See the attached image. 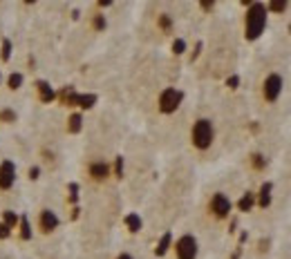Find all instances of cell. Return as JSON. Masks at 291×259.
<instances>
[{
    "label": "cell",
    "instance_id": "cell-5",
    "mask_svg": "<svg viewBox=\"0 0 291 259\" xmlns=\"http://www.w3.org/2000/svg\"><path fill=\"white\" fill-rule=\"evenodd\" d=\"M184 94L179 92L177 88H166L164 92L159 94V112L161 114H173L177 112V108L182 105Z\"/></svg>",
    "mask_w": 291,
    "mask_h": 259
},
{
    "label": "cell",
    "instance_id": "cell-20",
    "mask_svg": "<svg viewBox=\"0 0 291 259\" xmlns=\"http://www.w3.org/2000/svg\"><path fill=\"white\" fill-rule=\"evenodd\" d=\"M9 234H12V230H9L7 226H5V224H3V222H0V239H7V237H9Z\"/></svg>",
    "mask_w": 291,
    "mask_h": 259
},
{
    "label": "cell",
    "instance_id": "cell-24",
    "mask_svg": "<svg viewBox=\"0 0 291 259\" xmlns=\"http://www.w3.org/2000/svg\"><path fill=\"white\" fill-rule=\"evenodd\" d=\"M117 259H135V257H132V255H128V252H121V255H119Z\"/></svg>",
    "mask_w": 291,
    "mask_h": 259
},
{
    "label": "cell",
    "instance_id": "cell-8",
    "mask_svg": "<svg viewBox=\"0 0 291 259\" xmlns=\"http://www.w3.org/2000/svg\"><path fill=\"white\" fill-rule=\"evenodd\" d=\"M59 224H61V219L56 217V212L54 210H41L38 212V230H41L43 234H52L56 228H59Z\"/></svg>",
    "mask_w": 291,
    "mask_h": 259
},
{
    "label": "cell",
    "instance_id": "cell-4",
    "mask_svg": "<svg viewBox=\"0 0 291 259\" xmlns=\"http://www.w3.org/2000/svg\"><path fill=\"white\" fill-rule=\"evenodd\" d=\"M282 76L280 74H269L264 80H262V98L266 100V103H275V100L280 98V94H282Z\"/></svg>",
    "mask_w": 291,
    "mask_h": 259
},
{
    "label": "cell",
    "instance_id": "cell-1",
    "mask_svg": "<svg viewBox=\"0 0 291 259\" xmlns=\"http://www.w3.org/2000/svg\"><path fill=\"white\" fill-rule=\"evenodd\" d=\"M215 141V126L211 118H197L190 128V143L195 150L206 152Z\"/></svg>",
    "mask_w": 291,
    "mask_h": 259
},
{
    "label": "cell",
    "instance_id": "cell-7",
    "mask_svg": "<svg viewBox=\"0 0 291 259\" xmlns=\"http://www.w3.org/2000/svg\"><path fill=\"white\" fill-rule=\"evenodd\" d=\"M14 184H16V163L5 159L0 163V190L7 192L14 188Z\"/></svg>",
    "mask_w": 291,
    "mask_h": 259
},
{
    "label": "cell",
    "instance_id": "cell-23",
    "mask_svg": "<svg viewBox=\"0 0 291 259\" xmlns=\"http://www.w3.org/2000/svg\"><path fill=\"white\" fill-rule=\"evenodd\" d=\"M94 25H97L99 30H103V27H106V20H103V16H99L97 20H94Z\"/></svg>",
    "mask_w": 291,
    "mask_h": 259
},
{
    "label": "cell",
    "instance_id": "cell-18",
    "mask_svg": "<svg viewBox=\"0 0 291 259\" xmlns=\"http://www.w3.org/2000/svg\"><path fill=\"white\" fill-rule=\"evenodd\" d=\"M168 246H170V234H166L164 239H161V244H159V248H157V255H164L166 250H168Z\"/></svg>",
    "mask_w": 291,
    "mask_h": 259
},
{
    "label": "cell",
    "instance_id": "cell-16",
    "mask_svg": "<svg viewBox=\"0 0 291 259\" xmlns=\"http://www.w3.org/2000/svg\"><path fill=\"white\" fill-rule=\"evenodd\" d=\"M128 226H130L132 232H137V230L141 228V219L137 217V214H130V217H128Z\"/></svg>",
    "mask_w": 291,
    "mask_h": 259
},
{
    "label": "cell",
    "instance_id": "cell-21",
    "mask_svg": "<svg viewBox=\"0 0 291 259\" xmlns=\"http://www.w3.org/2000/svg\"><path fill=\"white\" fill-rule=\"evenodd\" d=\"M184 40H175V47H173V50H175V54H182V52H184Z\"/></svg>",
    "mask_w": 291,
    "mask_h": 259
},
{
    "label": "cell",
    "instance_id": "cell-11",
    "mask_svg": "<svg viewBox=\"0 0 291 259\" xmlns=\"http://www.w3.org/2000/svg\"><path fill=\"white\" fill-rule=\"evenodd\" d=\"M18 222H21V217H18V214L14 212V210H5V212H3V224H5V226H7L9 230L16 228Z\"/></svg>",
    "mask_w": 291,
    "mask_h": 259
},
{
    "label": "cell",
    "instance_id": "cell-2",
    "mask_svg": "<svg viewBox=\"0 0 291 259\" xmlns=\"http://www.w3.org/2000/svg\"><path fill=\"white\" fill-rule=\"evenodd\" d=\"M266 25V7L260 2L249 4V12L244 16V36L246 40H255V38L262 36Z\"/></svg>",
    "mask_w": 291,
    "mask_h": 259
},
{
    "label": "cell",
    "instance_id": "cell-12",
    "mask_svg": "<svg viewBox=\"0 0 291 259\" xmlns=\"http://www.w3.org/2000/svg\"><path fill=\"white\" fill-rule=\"evenodd\" d=\"M38 96H41V100H45V103L54 100V90L50 88V83H38Z\"/></svg>",
    "mask_w": 291,
    "mask_h": 259
},
{
    "label": "cell",
    "instance_id": "cell-15",
    "mask_svg": "<svg viewBox=\"0 0 291 259\" xmlns=\"http://www.w3.org/2000/svg\"><path fill=\"white\" fill-rule=\"evenodd\" d=\"M0 121H3V123H14V121H16V112H14V110H3V112H0Z\"/></svg>",
    "mask_w": 291,
    "mask_h": 259
},
{
    "label": "cell",
    "instance_id": "cell-25",
    "mask_svg": "<svg viewBox=\"0 0 291 259\" xmlns=\"http://www.w3.org/2000/svg\"><path fill=\"white\" fill-rule=\"evenodd\" d=\"M0 80H3V76H0Z\"/></svg>",
    "mask_w": 291,
    "mask_h": 259
},
{
    "label": "cell",
    "instance_id": "cell-9",
    "mask_svg": "<svg viewBox=\"0 0 291 259\" xmlns=\"http://www.w3.org/2000/svg\"><path fill=\"white\" fill-rule=\"evenodd\" d=\"M90 176H92L94 181H103L108 176V163L103 161H97L90 166Z\"/></svg>",
    "mask_w": 291,
    "mask_h": 259
},
{
    "label": "cell",
    "instance_id": "cell-10",
    "mask_svg": "<svg viewBox=\"0 0 291 259\" xmlns=\"http://www.w3.org/2000/svg\"><path fill=\"white\" fill-rule=\"evenodd\" d=\"M23 83H25V76H23L21 72H12V74L7 76V88L12 90V92H18V90L23 88Z\"/></svg>",
    "mask_w": 291,
    "mask_h": 259
},
{
    "label": "cell",
    "instance_id": "cell-17",
    "mask_svg": "<svg viewBox=\"0 0 291 259\" xmlns=\"http://www.w3.org/2000/svg\"><path fill=\"white\" fill-rule=\"evenodd\" d=\"M81 130V116L79 114H72L70 116V132H79Z\"/></svg>",
    "mask_w": 291,
    "mask_h": 259
},
{
    "label": "cell",
    "instance_id": "cell-22",
    "mask_svg": "<svg viewBox=\"0 0 291 259\" xmlns=\"http://www.w3.org/2000/svg\"><path fill=\"white\" fill-rule=\"evenodd\" d=\"M38 174H41V170H38V168H32V170H30V179H32V181H36Z\"/></svg>",
    "mask_w": 291,
    "mask_h": 259
},
{
    "label": "cell",
    "instance_id": "cell-13",
    "mask_svg": "<svg viewBox=\"0 0 291 259\" xmlns=\"http://www.w3.org/2000/svg\"><path fill=\"white\" fill-rule=\"evenodd\" d=\"M18 226H21V237H23V239H30V237H32V224H30V219H27V217H21Z\"/></svg>",
    "mask_w": 291,
    "mask_h": 259
},
{
    "label": "cell",
    "instance_id": "cell-3",
    "mask_svg": "<svg viewBox=\"0 0 291 259\" xmlns=\"http://www.w3.org/2000/svg\"><path fill=\"white\" fill-rule=\"evenodd\" d=\"M197 252H199V244L193 234H182L175 242V257L177 259H197Z\"/></svg>",
    "mask_w": 291,
    "mask_h": 259
},
{
    "label": "cell",
    "instance_id": "cell-19",
    "mask_svg": "<svg viewBox=\"0 0 291 259\" xmlns=\"http://www.w3.org/2000/svg\"><path fill=\"white\" fill-rule=\"evenodd\" d=\"M90 103H94V96H79V105L90 108Z\"/></svg>",
    "mask_w": 291,
    "mask_h": 259
},
{
    "label": "cell",
    "instance_id": "cell-6",
    "mask_svg": "<svg viewBox=\"0 0 291 259\" xmlns=\"http://www.w3.org/2000/svg\"><path fill=\"white\" fill-rule=\"evenodd\" d=\"M231 199H228L224 192H215L211 196V201H208V210H211V214L215 219H226L228 214H231Z\"/></svg>",
    "mask_w": 291,
    "mask_h": 259
},
{
    "label": "cell",
    "instance_id": "cell-14",
    "mask_svg": "<svg viewBox=\"0 0 291 259\" xmlns=\"http://www.w3.org/2000/svg\"><path fill=\"white\" fill-rule=\"evenodd\" d=\"M12 50H14L12 40H9V38H5V40H3V60H9V58H12Z\"/></svg>",
    "mask_w": 291,
    "mask_h": 259
}]
</instances>
